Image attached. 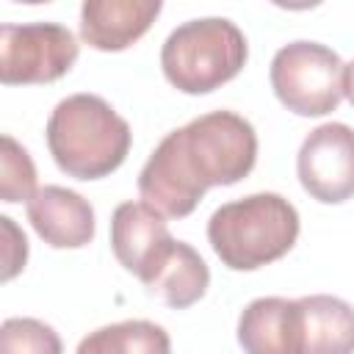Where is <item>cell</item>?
Wrapping results in <instances>:
<instances>
[{"instance_id":"1","label":"cell","mask_w":354,"mask_h":354,"mask_svg":"<svg viewBox=\"0 0 354 354\" xmlns=\"http://www.w3.org/2000/svg\"><path fill=\"white\" fill-rule=\"evenodd\" d=\"M257 160V133L235 111H210L166 133L138 174V194L166 218L194 213L207 188L235 185Z\"/></svg>"},{"instance_id":"2","label":"cell","mask_w":354,"mask_h":354,"mask_svg":"<svg viewBox=\"0 0 354 354\" xmlns=\"http://www.w3.org/2000/svg\"><path fill=\"white\" fill-rule=\"evenodd\" d=\"M130 144V124L100 94H69L47 119V149L55 166L75 180L108 177L124 163Z\"/></svg>"},{"instance_id":"3","label":"cell","mask_w":354,"mask_h":354,"mask_svg":"<svg viewBox=\"0 0 354 354\" xmlns=\"http://www.w3.org/2000/svg\"><path fill=\"white\" fill-rule=\"evenodd\" d=\"M296 238L299 213L274 191L227 202L207 221V241L216 257L232 271H257L285 257Z\"/></svg>"},{"instance_id":"4","label":"cell","mask_w":354,"mask_h":354,"mask_svg":"<svg viewBox=\"0 0 354 354\" xmlns=\"http://www.w3.org/2000/svg\"><path fill=\"white\" fill-rule=\"evenodd\" d=\"M249 58L243 30L224 17L188 19L160 47V69L183 94H210L232 80Z\"/></svg>"},{"instance_id":"5","label":"cell","mask_w":354,"mask_h":354,"mask_svg":"<svg viewBox=\"0 0 354 354\" xmlns=\"http://www.w3.org/2000/svg\"><path fill=\"white\" fill-rule=\"evenodd\" d=\"M346 64L321 41H290L271 58V88L296 116H326L343 100Z\"/></svg>"},{"instance_id":"6","label":"cell","mask_w":354,"mask_h":354,"mask_svg":"<svg viewBox=\"0 0 354 354\" xmlns=\"http://www.w3.org/2000/svg\"><path fill=\"white\" fill-rule=\"evenodd\" d=\"M77 61V39L58 22L0 28V80L6 86L53 83Z\"/></svg>"},{"instance_id":"7","label":"cell","mask_w":354,"mask_h":354,"mask_svg":"<svg viewBox=\"0 0 354 354\" xmlns=\"http://www.w3.org/2000/svg\"><path fill=\"white\" fill-rule=\"evenodd\" d=\"M301 188L324 202L340 205L354 196V127L326 122L307 133L296 155Z\"/></svg>"},{"instance_id":"8","label":"cell","mask_w":354,"mask_h":354,"mask_svg":"<svg viewBox=\"0 0 354 354\" xmlns=\"http://www.w3.org/2000/svg\"><path fill=\"white\" fill-rule=\"evenodd\" d=\"M174 243L166 216L152 210L147 202H122L111 216L113 257L144 285L158 274Z\"/></svg>"},{"instance_id":"9","label":"cell","mask_w":354,"mask_h":354,"mask_svg":"<svg viewBox=\"0 0 354 354\" xmlns=\"http://www.w3.org/2000/svg\"><path fill=\"white\" fill-rule=\"evenodd\" d=\"M28 221L53 249H80L94 241L97 218L86 196L64 185H44L28 199Z\"/></svg>"},{"instance_id":"10","label":"cell","mask_w":354,"mask_h":354,"mask_svg":"<svg viewBox=\"0 0 354 354\" xmlns=\"http://www.w3.org/2000/svg\"><path fill=\"white\" fill-rule=\"evenodd\" d=\"M301 340L299 299L260 296L238 315V343L243 354H301Z\"/></svg>"},{"instance_id":"11","label":"cell","mask_w":354,"mask_h":354,"mask_svg":"<svg viewBox=\"0 0 354 354\" xmlns=\"http://www.w3.org/2000/svg\"><path fill=\"white\" fill-rule=\"evenodd\" d=\"M160 8V0H86L80 6V39L100 53L127 50L149 30Z\"/></svg>"},{"instance_id":"12","label":"cell","mask_w":354,"mask_h":354,"mask_svg":"<svg viewBox=\"0 0 354 354\" xmlns=\"http://www.w3.org/2000/svg\"><path fill=\"white\" fill-rule=\"evenodd\" d=\"M301 354H354V307L337 296H301Z\"/></svg>"},{"instance_id":"13","label":"cell","mask_w":354,"mask_h":354,"mask_svg":"<svg viewBox=\"0 0 354 354\" xmlns=\"http://www.w3.org/2000/svg\"><path fill=\"white\" fill-rule=\"evenodd\" d=\"M207 285H210V268L202 260V254L191 243L177 241L169 257L163 260V266L158 268V274L144 288L152 296L163 299L171 310H185L207 293Z\"/></svg>"},{"instance_id":"14","label":"cell","mask_w":354,"mask_h":354,"mask_svg":"<svg viewBox=\"0 0 354 354\" xmlns=\"http://www.w3.org/2000/svg\"><path fill=\"white\" fill-rule=\"evenodd\" d=\"M75 354H171V337L160 324L133 318L88 332Z\"/></svg>"},{"instance_id":"15","label":"cell","mask_w":354,"mask_h":354,"mask_svg":"<svg viewBox=\"0 0 354 354\" xmlns=\"http://www.w3.org/2000/svg\"><path fill=\"white\" fill-rule=\"evenodd\" d=\"M0 196L3 202H22L30 199L36 188V166L30 152L14 138L3 136L0 138Z\"/></svg>"},{"instance_id":"16","label":"cell","mask_w":354,"mask_h":354,"mask_svg":"<svg viewBox=\"0 0 354 354\" xmlns=\"http://www.w3.org/2000/svg\"><path fill=\"white\" fill-rule=\"evenodd\" d=\"M58 332L39 318H6L0 326V354H61Z\"/></svg>"},{"instance_id":"17","label":"cell","mask_w":354,"mask_h":354,"mask_svg":"<svg viewBox=\"0 0 354 354\" xmlns=\"http://www.w3.org/2000/svg\"><path fill=\"white\" fill-rule=\"evenodd\" d=\"M0 227H3V235H6V249H3L6 268H3V279L8 282V279H14L25 268V260H28V238L14 224V218H8V216H0Z\"/></svg>"},{"instance_id":"18","label":"cell","mask_w":354,"mask_h":354,"mask_svg":"<svg viewBox=\"0 0 354 354\" xmlns=\"http://www.w3.org/2000/svg\"><path fill=\"white\" fill-rule=\"evenodd\" d=\"M343 94L348 97V102L354 105V61L346 64V75H343Z\"/></svg>"}]
</instances>
